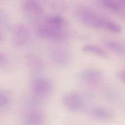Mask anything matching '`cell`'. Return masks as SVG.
Listing matches in <instances>:
<instances>
[{"mask_svg":"<svg viewBox=\"0 0 125 125\" xmlns=\"http://www.w3.org/2000/svg\"><path fill=\"white\" fill-rule=\"evenodd\" d=\"M117 77L120 80L125 83V70L122 71L117 73Z\"/></svg>","mask_w":125,"mask_h":125,"instance_id":"e0dca14e","label":"cell"},{"mask_svg":"<svg viewBox=\"0 0 125 125\" xmlns=\"http://www.w3.org/2000/svg\"><path fill=\"white\" fill-rule=\"evenodd\" d=\"M29 37V31L27 26L23 24L18 25L13 34L12 42L14 45L21 47L25 44Z\"/></svg>","mask_w":125,"mask_h":125,"instance_id":"277c9868","label":"cell"},{"mask_svg":"<svg viewBox=\"0 0 125 125\" xmlns=\"http://www.w3.org/2000/svg\"><path fill=\"white\" fill-rule=\"evenodd\" d=\"M27 57L28 63L32 74L36 75L42 70L44 64L42 59L39 56L30 53Z\"/></svg>","mask_w":125,"mask_h":125,"instance_id":"9c48e42d","label":"cell"},{"mask_svg":"<svg viewBox=\"0 0 125 125\" xmlns=\"http://www.w3.org/2000/svg\"><path fill=\"white\" fill-rule=\"evenodd\" d=\"M0 23L4 26H9V21L8 17L6 14L0 10Z\"/></svg>","mask_w":125,"mask_h":125,"instance_id":"5bb4252c","label":"cell"},{"mask_svg":"<svg viewBox=\"0 0 125 125\" xmlns=\"http://www.w3.org/2000/svg\"><path fill=\"white\" fill-rule=\"evenodd\" d=\"M7 60L4 54L0 52V66H4L7 64Z\"/></svg>","mask_w":125,"mask_h":125,"instance_id":"2e32d148","label":"cell"},{"mask_svg":"<svg viewBox=\"0 0 125 125\" xmlns=\"http://www.w3.org/2000/svg\"><path fill=\"white\" fill-rule=\"evenodd\" d=\"M106 44L111 50L116 53L123 54L125 53V47L121 43L115 41H109L106 42Z\"/></svg>","mask_w":125,"mask_h":125,"instance_id":"7c38bea8","label":"cell"},{"mask_svg":"<svg viewBox=\"0 0 125 125\" xmlns=\"http://www.w3.org/2000/svg\"><path fill=\"white\" fill-rule=\"evenodd\" d=\"M23 9L26 14L29 16H38L44 12L41 5L34 0H27L23 4Z\"/></svg>","mask_w":125,"mask_h":125,"instance_id":"ba28073f","label":"cell"},{"mask_svg":"<svg viewBox=\"0 0 125 125\" xmlns=\"http://www.w3.org/2000/svg\"><path fill=\"white\" fill-rule=\"evenodd\" d=\"M7 100L6 95L0 90V107L4 105L6 103Z\"/></svg>","mask_w":125,"mask_h":125,"instance_id":"9a60e30c","label":"cell"},{"mask_svg":"<svg viewBox=\"0 0 125 125\" xmlns=\"http://www.w3.org/2000/svg\"><path fill=\"white\" fill-rule=\"evenodd\" d=\"M62 100L65 106L72 110H78L82 105V100L81 96L75 92H68L65 93Z\"/></svg>","mask_w":125,"mask_h":125,"instance_id":"52a82bcc","label":"cell"},{"mask_svg":"<svg viewBox=\"0 0 125 125\" xmlns=\"http://www.w3.org/2000/svg\"><path fill=\"white\" fill-rule=\"evenodd\" d=\"M45 23L51 26L61 29H65L67 24L63 18L58 15L48 17L46 19Z\"/></svg>","mask_w":125,"mask_h":125,"instance_id":"8fae6325","label":"cell"},{"mask_svg":"<svg viewBox=\"0 0 125 125\" xmlns=\"http://www.w3.org/2000/svg\"><path fill=\"white\" fill-rule=\"evenodd\" d=\"M82 50L84 52L92 53L101 58H105L107 56V53L103 48L94 44L85 45L82 47Z\"/></svg>","mask_w":125,"mask_h":125,"instance_id":"30bf717a","label":"cell"},{"mask_svg":"<svg viewBox=\"0 0 125 125\" xmlns=\"http://www.w3.org/2000/svg\"><path fill=\"white\" fill-rule=\"evenodd\" d=\"M37 36L40 38L53 41H61L67 38L68 33L65 29L59 28L45 23L37 26Z\"/></svg>","mask_w":125,"mask_h":125,"instance_id":"7a4b0ae2","label":"cell"},{"mask_svg":"<svg viewBox=\"0 0 125 125\" xmlns=\"http://www.w3.org/2000/svg\"><path fill=\"white\" fill-rule=\"evenodd\" d=\"M123 1H124V2H125V0H122Z\"/></svg>","mask_w":125,"mask_h":125,"instance_id":"d6986e66","label":"cell"},{"mask_svg":"<svg viewBox=\"0 0 125 125\" xmlns=\"http://www.w3.org/2000/svg\"><path fill=\"white\" fill-rule=\"evenodd\" d=\"M2 39V34H1V33L0 32V42L1 41V40Z\"/></svg>","mask_w":125,"mask_h":125,"instance_id":"ac0fdd59","label":"cell"},{"mask_svg":"<svg viewBox=\"0 0 125 125\" xmlns=\"http://www.w3.org/2000/svg\"><path fill=\"white\" fill-rule=\"evenodd\" d=\"M75 14L78 19L87 26L105 29L108 20L99 17L86 7H78L75 11Z\"/></svg>","mask_w":125,"mask_h":125,"instance_id":"6da1fadb","label":"cell"},{"mask_svg":"<svg viewBox=\"0 0 125 125\" xmlns=\"http://www.w3.org/2000/svg\"><path fill=\"white\" fill-rule=\"evenodd\" d=\"M50 54L52 61L58 65H65L69 62L68 53L63 48L57 47L52 48Z\"/></svg>","mask_w":125,"mask_h":125,"instance_id":"8992f818","label":"cell"},{"mask_svg":"<svg viewBox=\"0 0 125 125\" xmlns=\"http://www.w3.org/2000/svg\"><path fill=\"white\" fill-rule=\"evenodd\" d=\"M31 88L33 93L37 96L44 97L49 94L52 90V86L51 81L46 77H37L33 80Z\"/></svg>","mask_w":125,"mask_h":125,"instance_id":"3957f363","label":"cell"},{"mask_svg":"<svg viewBox=\"0 0 125 125\" xmlns=\"http://www.w3.org/2000/svg\"><path fill=\"white\" fill-rule=\"evenodd\" d=\"M104 6L112 11L120 12L121 8L119 5L114 0H99Z\"/></svg>","mask_w":125,"mask_h":125,"instance_id":"4fadbf2b","label":"cell"},{"mask_svg":"<svg viewBox=\"0 0 125 125\" xmlns=\"http://www.w3.org/2000/svg\"><path fill=\"white\" fill-rule=\"evenodd\" d=\"M79 78L87 84L95 86L98 83L102 78V74L100 71L92 69L84 70L81 73Z\"/></svg>","mask_w":125,"mask_h":125,"instance_id":"5b68a950","label":"cell"}]
</instances>
